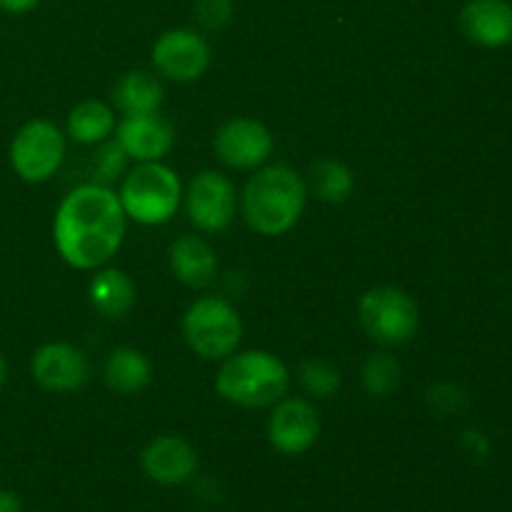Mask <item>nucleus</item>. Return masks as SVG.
I'll use <instances>...</instances> for the list:
<instances>
[{"mask_svg":"<svg viewBox=\"0 0 512 512\" xmlns=\"http://www.w3.org/2000/svg\"><path fill=\"white\" fill-rule=\"evenodd\" d=\"M5 380H8V363H5V358L0 355V388L5 385Z\"/></svg>","mask_w":512,"mask_h":512,"instance_id":"nucleus-28","label":"nucleus"},{"mask_svg":"<svg viewBox=\"0 0 512 512\" xmlns=\"http://www.w3.org/2000/svg\"><path fill=\"white\" fill-rule=\"evenodd\" d=\"M110 98L125 118H135V115L158 113L165 100V90L163 83L148 70H128L115 80Z\"/></svg>","mask_w":512,"mask_h":512,"instance_id":"nucleus-17","label":"nucleus"},{"mask_svg":"<svg viewBox=\"0 0 512 512\" xmlns=\"http://www.w3.org/2000/svg\"><path fill=\"white\" fill-rule=\"evenodd\" d=\"M320 435V415L313 403L303 398H283L275 403L268 418V440L278 453L303 455Z\"/></svg>","mask_w":512,"mask_h":512,"instance_id":"nucleus-10","label":"nucleus"},{"mask_svg":"<svg viewBox=\"0 0 512 512\" xmlns=\"http://www.w3.org/2000/svg\"><path fill=\"white\" fill-rule=\"evenodd\" d=\"M233 0H195V18L205 30H223L233 20Z\"/></svg>","mask_w":512,"mask_h":512,"instance_id":"nucleus-24","label":"nucleus"},{"mask_svg":"<svg viewBox=\"0 0 512 512\" xmlns=\"http://www.w3.org/2000/svg\"><path fill=\"white\" fill-rule=\"evenodd\" d=\"M363 385L373 398H390L400 385V363L388 353H373L363 365Z\"/></svg>","mask_w":512,"mask_h":512,"instance_id":"nucleus-22","label":"nucleus"},{"mask_svg":"<svg viewBox=\"0 0 512 512\" xmlns=\"http://www.w3.org/2000/svg\"><path fill=\"white\" fill-rule=\"evenodd\" d=\"M30 373L50 393H75L90 380V363L75 345L48 343L33 353Z\"/></svg>","mask_w":512,"mask_h":512,"instance_id":"nucleus-12","label":"nucleus"},{"mask_svg":"<svg viewBox=\"0 0 512 512\" xmlns=\"http://www.w3.org/2000/svg\"><path fill=\"white\" fill-rule=\"evenodd\" d=\"M38 5L40 0H0V10L10 15H25L38 8Z\"/></svg>","mask_w":512,"mask_h":512,"instance_id":"nucleus-26","label":"nucleus"},{"mask_svg":"<svg viewBox=\"0 0 512 512\" xmlns=\"http://www.w3.org/2000/svg\"><path fill=\"white\" fill-rule=\"evenodd\" d=\"M215 155L238 170L260 168L273 153V133L253 118H233L223 123L213 140Z\"/></svg>","mask_w":512,"mask_h":512,"instance_id":"nucleus-11","label":"nucleus"},{"mask_svg":"<svg viewBox=\"0 0 512 512\" xmlns=\"http://www.w3.org/2000/svg\"><path fill=\"white\" fill-rule=\"evenodd\" d=\"M125 160H128V155H125V150L120 148L118 140H113V143H105L103 148H100L98 158H95V170H98V178L103 180V183L115 180L120 173H123Z\"/></svg>","mask_w":512,"mask_h":512,"instance_id":"nucleus-25","label":"nucleus"},{"mask_svg":"<svg viewBox=\"0 0 512 512\" xmlns=\"http://www.w3.org/2000/svg\"><path fill=\"white\" fill-rule=\"evenodd\" d=\"M363 330L380 345H405L418 335V303L393 285L370 288L358 305Z\"/></svg>","mask_w":512,"mask_h":512,"instance_id":"nucleus-6","label":"nucleus"},{"mask_svg":"<svg viewBox=\"0 0 512 512\" xmlns=\"http://www.w3.org/2000/svg\"><path fill=\"white\" fill-rule=\"evenodd\" d=\"M185 343L205 360H225L243 340V320L223 298H200L185 310Z\"/></svg>","mask_w":512,"mask_h":512,"instance_id":"nucleus-5","label":"nucleus"},{"mask_svg":"<svg viewBox=\"0 0 512 512\" xmlns=\"http://www.w3.org/2000/svg\"><path fill=\"white\" fill-rule=\"evenodd\" d=\"M300 385L308 395L330 398L340 388V373L325 360H308L300 365Z\"/></svg>","mask_w":512,"mask_h":512,"instance_id":"nucleus-23","label":"nucleus"},{"mask_svg":"<svg viewBox=\"0 0 512 512\" xmlns=\"http://www.w3.org/2000/svg\"><path fill=\"white\" fill-rule=\"evenodd\" d=\"M88 298L90 305H93L103 318L120 320L133 310L135 283L125 270L105 268L90 280Z\"/></svg>","mask_w":512,"mask_h":512,"instance_id":"nucleus-18","label":"nucleus"},{"mask_svg":"<svg viewBox=\"0 0 512 512\" xmlns=\"http://www.w3.org/2000/svg\"><path fill=\"white\" fill-rule=\"evenodd\" d=\"M308 200V185L288 165H268L243 190V215L260 235H283L298 225Z\"/></svg>","mask_w":512,"mask_h":512,"instance_id":"nucleus-2","label":"nucleus"},{"mask_svg":"<svg viewBox=\"0 0 512 512\" xmlns=\"http://www.w3.org/2000/svg\"><path fill=\"white\" fill-rule=\"evenodd\" d=\"M213 50L200 33L190 28L165 30L153 45V65L163 78L193 83L208 70Z\"/></svg>","mask_w":512,"mask_h":512,"instance_id":"nucleus-9","label":"nucleus"},{"mask_svg":"<svg viewBox=\"0 0 512 512\" xmlns=\"http://www.w3.org/2000/svg\"><path fill=\"white\" fill-rule=\"evenodd\" d=\"M118 198L125 218L140 225H163L178 213L183 203V185L173 168L155 160L140 163L125 175Z\"/></svg>","mask_w":512,"mask_h":512,"instance_id":"nucleus-4","label":"nucleus"},{"mask_svg":"<svg viewBox=\"0 0 512 512\" xmlns=\"http://www.w3.org/2000/svg\"><path fill=\"white\" fill-rule=\"evenodd\" d=\"M168 263L175 278L188 288H205L218 275V255L213 245L198 235H183L168 250Z\"/></svg>","mask_w":512,"mask_h":512,"instance_id":"nucleus-16","label":"nucleus"},{"mask_svg":"<svg viewBox=\"0 0 512 512\" xmlns=\"http://www.w3.org/2000/svg\"><path fill=\"white\" fill-rule=\"evenodd\" d=\"M460 28L480 48L512 43V5L508 0H468L460 10Z\"/></svg>","mask_w":512,"mask_h":512,"instance_id":"nucleus-15","label":"nucleus"},{"mask_svg":"<svg viewBox=\"0 0 512 512\" xmlns=\"http://www.w3.org/2000/svg\"><path fill=\"white\" fill-rule=\"evenodd\" d=\"M105 383L120 395H135L145 390L153 380V365L148 355L138 348H118L105 360Z\"/></svg>","mask_w":512,"mask_h":512,"instance_id":"nucleus-19","label":"nucleus"},{"mask_svg":"<svg viewBox=\"0 0 512 512\" xmlns=\"http://www.w3.org/2000/svg\"><path fill=\"white\" fill-rule=\"evenodd\" d=\"M125 220V210L113 190L100 183L78 185L65 195L55 213V248L73 268L95 270L120 250Z\"/></svg>","mask_w":512,"mask_h":512,"instance_id":"nucleus-1","label":"nucleus"},{"mask_svg":"<svg viewBox=\"0 0 512 512\" xmlns=\"http://www.w3.org/2000/svg\"><path fill=\"white\" fill-rule=\"evenodd\" d=\"M65 158V135L43 118L28 120L10 143V168L25 183H45L60 170Z\"/></svg>","mask_w":512,"mask_h":512,"instance_id":"nucleus-7","label":"nucleus"},{"mask_svg":"<svg viewBox=\"0 0 512 512\" xmlns=\"http://www.w3.org/2000/svg\"><path fill=\"white\" fill-rule=\"evenodd\" d=\"M0 512H23V500L10 490H0Z\"/></svg>","mask_w":512,"mask_h":512,"instance_id":"nucleus-27","label":"nucleus"},{"mask_svg":"<svg viewBox=\"0 0 512 512\" xmlns=\"http://www.w3.org/2000/svg\"><path fill=\"white\" fill-rule=\"evenodd\" d=\"M115 140L128 158L138 160V163H155L173 150L175 130L158 113L135 115V118H123V123H118Z\"/></svg>","mask_w":512,"mask_h":512,"instance_id":"nucleus-14","label":"nucleus"},{"mask_svg":"<svg viewBox=\"0 0 512 512\" xmlns=\"http://www.w3.org/2000/svg\"><path fill=\"white\" fill-rule=\"evenodd\" d=\"M185 210L190 223L203 233H220L235 220L238 195L228 175L218 170H203L193 178L185 193Z\"/></svg>","mask_w":512,"mask_h":512,"instance_id":"nucleus-8","label":"nucleus"},{"mask_svg":"<svg viewBox=\"0 0 512 512\" xmlns=\"http://www.w3.org/2000/svg\"><path fill=\"white\" fill-rule=\"evenodd\" d=\"M290 370L268 350H245L225 358L215 390L240 408H265L288 395Z\"/></svg>","mask_w":512,"mask_h":512,"instance_id":"nucleus-3","label":"nucleus"},{"mask_svg":"<svg viewBox=\"0 0 512 512\" xmlns=\"http://www.w3.org/2000/svg\"><path fill=\"white\" fill-rule=\"evenodd\" d=\"M310 188H313L315 198L323 203H345L353 195L355 178L350 168L340 160H318L310 170Z\"/></svg>","mask_w":512,"mask_h":512,"instance_id":"nucleus-21","label":"nucleus"},{"mask_svg":"<svg viewBox=\"0 0 512 512\" xmlns=\"http://www.w3.org/2000/svg\"><path fill=\"white\" fill-rule=\"evenodd\" d=\"M115 128V110L103 100H83L68 115V135L80 145L103 143Z\"/></svg>","mask_w":512,"mask_h":512,"instance_id":"nucleus-20","label":"nucleus"},{"mask_svg":"<svg viewBox=\"0 0 512 512\" xmlns=\"http://www.w3.org/2000/svg\"><path fill=\"white\" fill-rule=\"evenodd\" d=\"M145 475L158 485H183L198 473V453L180 435H160L140 455Z\"/></svg>","mask_w":512,"mask_h":512,"instance_id":"nucleus-13","label":"nucleus"}]
</instances>
